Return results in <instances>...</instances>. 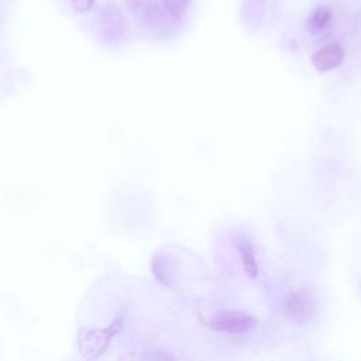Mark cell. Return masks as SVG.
Segmentation results:
<instances>
[{"instance_id": "3", "label": "cell", "mask_w": 361, "mask_h": 361, "mask_svg": "<svg viewBox=\"0 0 361 361\" xmlns=\"http://www.w3.org/2000/svg\"><path fill=\"white\" fill-rule=\"evenodd\" d=\"M319 308L318 296L308 288L292 292L286 300V314L298 325L309 323Z\"/></svg>"}, {"instance_id": "10", "label": "cell", "mask_w": 361, "mask_h": 361, "mask_svg": "<svg viewBox=\"0 0 361 361\" xmlns=\"http://www.w3.org/2000/svg\"><path fill=\"white\" fill-rule=\"evenodd\" d=\"M160 5L167 17L172 20H180L187 13L191 0H160Z\"/></svg>"}, {"instance_id": "5", "label": "cell", "mask_w": 361, "mask_h": 361, "mask_svg": "<svg viewBox=\"0 0 361 361\" xmlns=\"http://www.w3.org/2000/svg\"><path fill=\"white\" fill-rule=\"evenodd\" d=\"M344 56L346 52L339 44H329L316 51L312 55L311 61L316 71L329 72L341 66V63L344 61Z\"/></svg>"}, {"instance_id": "2", "label": "cell", "mask_w": 361, "mask_h": 361, "mask_svg": "<svg viewBox=\"0 0 361 361\" xmlns=\"http://www.w3.org/2000/svg\"><path fill=\"white\" fill-rule=\"evenodd\" d=\"M212 330L227 335H249L257 328V319L243 311H219L209 321Z\"/></svg>"}, {"instance_id": "11", "label": "cell", "mask_w": 361, "mask_h": 361, "mask_svg": "<svg viewBox=\"0 0 361 361\" xmlns=\"http://www.w3.org/2000/svg\"><path fill=\"white\" fill-rule=\"evenodd\" d=\"M71 3L78 13H86L92 9L95 0H71Z\"/></svg>"}, {"instance_id": "1", "label": "cell", "mask_w": 361, "mask_h": 361, "mask_svg": "<svg viewBox=\"0 0 361 361\" xmlns=\"http://www.w3.org/2000/svg\"><path fill=\"white\" fill-rule=\"evenodd\" d=\"M123 319L117 318L103 329H81L78 332V346L84 358L96 360L106 353L113 339L122 332Z\"/></svg>"}, {"instance_id": "9", "label": "cell", "mask_w": 361, "mask_h": 361, "mask_svg": "<svg viewBox=\"0 0 361 361\" xmlns=\"http://www.w3.org/2000/svg\"><path fill=\"white\" fill-rule=\"evenodd\" d=\"M330 20H332V10L326 6H319L309 16L308 23H307V29H308V31H311L314 34H318L329 26Z\"/></svg>"}, {"instance_id": "6", "label": "cell", "mask_w": 361, "mask_h": 361, "mask_svg": "<svg viewBox=\"0 0 361 361\" xmlns=\"http://www.w3.org/2000/svg\"><path fill=\"white\" fill-rule=\"evenodd\" d=\"M237 250L240 254V259H242V266L243 270L246 272V275L250 279H257L259 278V260L256 256V250L254 246L252 245V242L249 238H246L245 236H240L237 238Z\"/></svg>"}, {"instance_id": "4", "label": "cell", "mask_w": 361, "mask_h": 361, "mask_svg": "<svg viewBox=\"0 0 361 361\" xmlns=\"http://www.w3.org/2000/svg\"><path fill=\"white\" fill-rule=\"evenodd\" d=\"M129 13L144 27L155 29L167 17L161 5L154 0H125Z\"/></svg>"}, {"instance_id": "7", "label": "cell", "mask_w": 361, "mask_h": 361, "mask_svg": "<svg viewBox=\"0 0 361 361\" xmlns=\"http://www.w3.org/2000/svg\"><path fill=\"white\" fill-rule=\"evenodd\" d=\"M100 29L107 36L120 37L125 30L123 16L116 8H106L100 13Z\"/></svg>"}, {"instance_id": "8", "label": "cell", "mask_w": 361, "mask_h": 361, "mask_svg": "<svg viewBox=\"0 0 361 361\" xmlns=\"http://www.w3.org/2000/svg\"><path fill=\"white\" fill-rule=\"evenodd\" d=\"M153 272L160 284L171 286L175 278V268L172 260L165 254H157L153 260Z\"/></svg>"}]
</instances>
